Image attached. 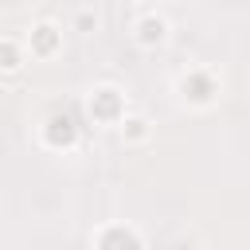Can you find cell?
<instances>
[{"label": "cell", "mask_w": 250, "mask_h": 250, "mask_svg": "<svg viewBox=\"0 0 250 250\" xmlns=\"http://www.w3.org/2000/svg\"><path fill=\"white\" fill-rule=\"evenodd\" d=\"M137 39H141V43H160V39H164V20H160V16H156V20H145L141 31H137Z\"/></svg>", "instance_id": "cell-1"}]
</instances>
